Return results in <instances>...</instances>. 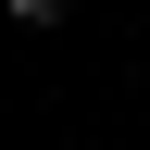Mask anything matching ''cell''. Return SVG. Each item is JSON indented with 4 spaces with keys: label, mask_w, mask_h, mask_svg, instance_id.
Here are the masks:
<instances>
[{
    "label": "cell",
    "mask_w": 150,
    "mask_h": 150,
    "mask_svg": "<svg viewBox=\"0 0 150 150\" xmlns=\"http://www.w3.org/2000/svg\"><path fill=\"white\" fill-rule=\"evenodd\" d=\"M63 13H75V0H13V25H63Z\"/></svg>",
    "instance_id": "1"
}]
</instances>
